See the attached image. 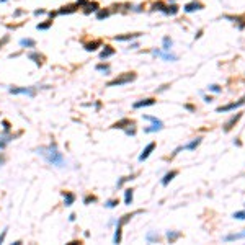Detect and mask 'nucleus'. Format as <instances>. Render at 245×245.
I'll use <instances>...</instances> for the list:
<instances>
[{
    "label": "nucleus",
    "mask_w": 245,
    "mask_h": 245,
    "mask_svg": "<svg viewBox=\"0 0 245 245\" xmlns=\"http://www.w3.org/2000/svg\"><path fill=\"white\" fill-rule=\"evenodd\" d=\"M41 154L48 159L49 162L53 165H57V167H62L64 165V159H62V154L57 152V149L54 146L48 147V149H41Z\"/></svg>",
    "instance_id": "obj_1"
},
{
    "label": "nucleus",
    "mask_w": 245,
    "mask_h": 245,
    "mask_svg": "<svg viewBox=\"0 0 245 245\" xmlns=\"http://www.w3.org/2000/svg\"><path fill=\"white\" fill-rule=\"evenodd\" d=\"M136 80V74L134 72H128V74H122V75H119V77H116L115 80L108 82V87H116V85H126L129 84V82Z\"/></svg>",
    "instance_id": "obj_2"
},
{
    "label": "nucleus",
    "mask_w": 245,
    "mask_h": 245,
    "mask_svg": "<svg viewBox=\"0 0 245 245\" xmlns=\"http://www.w3.org/2000/svg\"><path fill=\"white\" fill-rule=\"evenodd\" d=\"M242 105H245V95L240 98V100H239V102H235V103H229V105H226V106H219L216 111L217 113H226V111H231V110L239 108V106H242Z\"/></svg>",
    "instance_id": "obj_3"
},
{
    "label": "nucleus",
    "mask_w": 245,
    "mask_h": 245,
    "mask_svg": "<svg viewBox=\"0 0 245 245\" xmlns=\"http://www.w3.org/2000/svg\"><path fill=\"white\" fill-rule=\"evenodd\" d=\"M154 149H155V142H151V144H149V146H147L146 149L142 151V154L139 155V160H141V162H144L147 157H149V155H151V152L154 151Z\"/></svg>",
    "instance_id": "obj_4"
},
{
    "label": "nucleus",
    "mask_w": 245,
    "mask_h": 245,
    "mask_svg": "<svg viewBox=\"0 0 245 245\" xmlns=\"http://www.w3.org/2000/svg\"><path fill=\"white\" fill-rule=\"evenodd\" d=\"M240 118H242V113H237V115H235V116H232V118L229 119L227 122H226V128H224V131H226V133H227V131H231L232 128L235 126V122H237Z\"/></svg>",
    "instance_id": "obj_5"
},
{
    "label": "nucleus",
    "mask_w": 245,
    "mask_h": 245,
    "mask_svg": "<svg viewBox=\"0 0 245 245\" xmlns=\"http://www.w3.org/2000/svg\"><path fill=\"white\" fill-rule=\"evenodd\" d=\"M155 100L154 98H146V100H141V102H136L134 103V108H142V106H151L154 105Z\"/></svg>",
    "instance_id": "obj_6"
},
{
    "label": "nucleus",
    "mask_w": 245,
    "mask_h": 245,
    "mask_svg": "<svg viewBox=\"0 0 245 245\" xmlns=\"http://www.w3.org/2000/svg\"><path fill=\"white\" fill-rule=\"evenodd\" d=\"M177 175H178V172H177V170H172V172H168L167 175L164 177V180H162V185H168V183H170L172 180L175 178Z\"/></svg>",
    "instance_id": "obj_7"
},
{
    "label": "nucleus",
    "mask_w": 245,
    "mask_h": 245,
    "mask_svg": "<svg viewBox=\"0 0 245 245\" xmlns=\"http://www.w3.org/2000/svg\"><path fill=\"white\" fill-rule=\"evenodd\" d=\"M115 54V49L111 48V46H105V49L102 51V54H100V57L102 59H106V57H110V56H113Z\"/></svg>",
    "instance_id": "obj_8"
},
{
    "label": "nucleus",
    "mask_w": 245,
    "mask_h": 245,
    "mask_svg": "<svg viewBox=\"0 0 245 245\" xmlns=\"http://www.w3.org/2000/svg\"><path fill=\"white\" fill-rule=\"evenodd\" d=\"M74 201H75V196L72 193H64V204L66 206H72Z\"/></svg>",
    "instance_id": "obj_9"
},
{
    "label": "nucleus",
    "mask_w": 245,
    "mask_h": 245,
    "mask_svg": "<svg viewBox=\"0 0 245 245\" xmlns=\"http://www.w3.org/2000/svg\"><path fill=\"white\" fill-rule=\"evenodd\" d=\"M10 93H24V95H33L35 92L30 90V88H10Z\"/></svg>",
    "instance_id": "obj_10"
},
{
    "label": "nucleus",
    "mask_w": 245,
    "mask_h": 245,
    "mask_svg": "<svg viewBox=\"0 0 245 245\" xmlns=\"http://www.w3.org/2000/svg\"><path fill=\"white\" fill-rule=\"evenodd\" d=\"M200 8H203V5L198 4V2H193V4H188V5H186L185 10H186V12H195V10H200Z\"/></svg>",
    "instance_id": "obj_11"
},
{
    "label": "nucleus",
    "mask_w": 245,
    "mask_h": 245,
    "mask_svg": "<svg viewBox=\"0 0 245 245\" xmlns=\"http://www.w3.org/2000/svg\"><path fill=\"white\" fill-rule=\"evenodd\" d=\"M200 142H201V139H200V137H196L195 141H191L190 144H186V146L183 147V149H190V151H193V149H196V147L200 146Z\"/></svg>",
    "instance_id": "obj_12"
},
{
    "label": "nucleus",
    "mask_w": 245,
    "mask_h": 245,
    "mask_svg": "<svg viewBox=\"0 0 245 245\" xmlns=\"http://www.w3.org/2000/svg\"><path fill=\"white\" fill-rule=\"evenodd\" d=\"M124 201H126V204L133 203V190H126L124 191Z\"/></svg>",
    "instance_id": "obj_13"
},
{
    "label": "nucleus",
    "mask_w": 245,
    "mask_h": 245,
    "mask_svg": "<svg viewBox=\"0 0 245 245\" xmlns=\"http://www.w3.org/2000/svg\"><path fill=\"white\" fill-rule=\"evenodd\" d=\"M133 121H129V119H121V121L115 122L113 124V128H126V124H131Z\"/></svg>",
    "instance_id": "obj_14"
},
{
    "label": "nucleus",
    "mask_w": 245,
    "mask_h": 245,
    "mask_svg": "<svg viewBox=\"0 0 245 245\" xmlns=\"http://www.w3.org/2000/svg\"><path fill=\"white\" fill-rule=\"evenodd\" d=\"M98 10V4H87V8H85V13H90V12H97Z\"/></svg>",
    "instance_id": "obj_15"
},
{
    "label": "nucleus",
    "mask_w": 245,
    "mask_h": 245,
    "mask_svg": "<svg viewBox=\"0 0 245 245\" xmlns=\"http://www.w3.org/2000/svg\"><path fill=\"white\" fill-rule=\"evenodd\" d=\"M139 35H126V36H116V41H128V39H133V38H137Z\"/></svg>",
    "instance_id": "obj_16"
},
{
    "label": "nucleus",
    "mask_w": 245,
    "mask_h": 245,
    "mask_svg": "<svg viewBox=\"0 0 245 245\" xmlns=\"http://www.w3.org/2000/svg\"><path fill=\"white\" fill-rule=\"evenodd\" d=\"M98 46H100V43H98V41H93V43H88V44H85V49H87V51H95Z\"/></svg>",
    "instance_id": "obj_17"
},
{
    "label": "nucleus",
    "mask_w": 245,
    "mask_h": 245,
    "mask_svg": "<svg viewBox=\"0 0 245 245\" xmlns=\"http://www.w3.org/2000/svg\"><path fill=\"white\" fill-rule=\"evenodd\" d=\"M146 119H149V121H152L154 122V126H159V128H162V121H159L157 118H154V116H144Z\"/></svg>",
    "instance_id": "obj_18"
},
{
    "label": "nucleus",
    "mask_w": 245,
    "mask_h": 245,
    "mask_svg": "<svg viewBox=\"0 0 245 245\" xmlns=\"http://www.w3.org/2000/svg\"><path fill=\"white\" fill-rule=\"evenodd\" d=\"M115 242L119 244L121 242V224H118V229H116V234H115Z\"/></svg>",
    "instance_id": "obj_19"
},
{
    "label": "nucleus",
    "mask_w": 245,
    "mask_h": 245,
    "mask_svg": "<svg viewBox=\"0 0 245 245\" xmlns=\"http://www.w3.org/2000/svg\"><path fill=\"white\" fill-rule=\"evenodd\" d=\"M232 217H235V219H240V220H244L245 219V211H237V213H234V216Z\"/></svg>",
    "instance_id": "obj_20"
},
{
    "label": "nucleus",
    "mask_w": 245,
    "mask_h": 245,
    "mask_svg": "<svg viewBox=\"0 0 245 245\" xmlns=\"http://www.w3.org/2000/svg\"><path fill=\"white\" fill-rule=\"evenodd\" d=\"M108 15H110V12H108V10H102V12H98L97 17H98V20H103V18H106Z\"/></svg>",
    "instance_id": "obj_21"
},
{
    "label": "nucleus",
    "mask_w": 245,
    "mask_h": 245,
    "mask_svg": "<svg viewBox=\"0 0 245 245\" xmlns=\"http://www.w3.org/2000/svg\"><path fill=\"white\" fill-rule=\"evenodd\" d=\"M21 46H35V41L33 39H21Z\"/></svg>",
    "instance_id": "obj_22"
},
{
    "label": "nucleus",
    "mask_w": 245,
    "mask_h": 245,
    "mask_svg": "<svg viewBox=\"0 0 245 245\" xmlns=\"http://www.w3.org/2000/svg\"><path fill=\"white\" fill-rule=\"evenodd\" d=\"M178 235H180L178 232H167V237L170 239V240H175V239L178 237Z\"/></svg>",
    "instance_id": "obj_23"
},
{
    "label": "nucleus",
    "mask_w": 245,
    "mask_h": 245,
    "mask_svg": "<svg viewBox=\"0 0 245 245\" xmlns=\"http://www.w3.org/2000/svg\"><path fill=\"white\" fill-rule=\"evenodd\" d=\"M170 46H172V41L168 38H165L164 39V49H165V51H168V49H170Z\"/></svg>",
    "instance_id": "obj_24"
},
{
    "label": "nucleus",
    "mask_w": 245,
    "mask_h": 245,
    "mask_svg": "<svg viewBox=\"0 0 245 245\" xmlns=\"http://www.w3.org/2000/svg\"><path fill=\"white\" fill-rule=\"evenodd\" d=\"M75 8L74 7H64L62 10H59V13H70V12H74Z\"/></svg>",
    "instance_id": "obj_25"
},
{
    "label": "nucleus",
    "mask_w": 245,
    "mask_h": 245,
    "mask_svg": "<svg viewBox=\"0 0 245 245\" xmlns=\"http://www.w3.org/2000/svg\"><path fill=\"white\" fill-rule=\"evenodd\" d=\"M51 23L53 21H48V23H43V24H38V30H48L49 26H51Z\"/></svg>",
    "instance_id": "obj_26"
},
{
    "label": "nucleus",
    "mask_w": 245,
    "mask_h": 245,
    "mask_svg": "<svg viewBox=\"0 0 245 245\" xmlns=\"http://www.w3.org/2000/svg\"><path fill=\"white\" fill-rule=\"evenodd\" d=\"M30 59H41V57L38 56V54H30ZM36 64H41V61H35Z\"/></svg>",
    "instance_id": "obj_27"
},
{
    "label": "nucleus",
    "mask_w": 245,
    "mask_h": 245,
    "mask_svg": "<svg viewBox=\"0 0 245 245\" xmlns=\"http://www.w3.org/2000/svg\"><path fill=\"white\" fill-rule=\"evenodd\" d=\"M116 204H118V201H113V200H110L108 203H106V206H108V208H115Z\"/></svg>",
    "instance_id": "obj_28"
},
{
    "label": "nucleus",
    "mask_w": 245,
    "mask_h": 245,
    "mask_svg": "<svg viewBox=\"0 0 245 245\" xmlns=\"http://www.w3.org/2000/svg\"><path fill=\"white\" fill-rule=\"evenodd\" d=\"M209 90H213V92H216V93H219V92H220V87H217V85H211Z\"/></svg>",
    "instance_id": "obj_29"
},
{
    "label": "nucleus",
    "mask_w": 245,
    "mask_h": 245,
    "mask_svg": "<svg viewBox=\"0 0 245 245\" xmlns=\"http://www.w3.org/2000/svg\"><path fill=\"white\" fill-rule=\"evenodd\" d=\"M90 201H97V198H95V196H87V198H85V204H88Z\"/></svg>",
    "instance_id": "obj_30"
},
{
    "label": "nucleus",
    "mask_w": 245,
    "mask_h": 245,
    "mask_svg": "<svg viewBox=\"0 0 245 245\" xmlns=\"http://www.w3.org/2000/svg\"><path fill=\"white\" fill-rule=\"evenodd\" d=\"M168 13H177V12H178V7H175V5H172L170 7V10H167Z\"/></svg>",
    "instance_id": "obj_31"
},
{
    "label": "nucleus",
    "mask_w": 245,
    "mask_h": 245,
    "mask_svg": "<svg viewBox=\"0 0 245 245\" xmlns=\"http://www.w3.org/2000/svg\"><path fill=\"white\" fill-rule=\"evenodd\" d=\"M97 69H98V70H105V72H106L110 67H108V66H103V64H100V66H97Z\"/></svg>",
    "instance_id": "obj_32"
},
{
    "label": "nucleus",
    "mask_w": 245,
    "mask_h": 245,
    "mask_svg": "<svg viewBox=\"0 0 245 245\" xmlns=\"http://www.w3.org/2000/svg\"><path fill=\"white\" fill-rule=\"evenodd\" d=\"M4 129H5V131L10 129V122H8V121H4Z\"/></svg>",
    "instance_id": "obj_33"
},
{
    "label": "nucleus",
    "mask_w": 245,
    "mask_h": 245,
    "mask_svg": "<svg viewBox=\"0 0 245 245\" xmlns=\"http://www.w3.org/2000/svg\"><path fill=\"white\" fill-rule=\"evenodd\" d=\"M5 235H7V229H5L4 232H2V235H0V244H2V242H4V239H5Z\"/></svg>",
    "instance_id": "obj_34"
},
{
    "label": "nucleus",
    "mask_w": 245,
    "mask_h": 245,
    "mask_svg": "<svg viewBox=\"0 0 245 245\" xmlns=\"http://www.w3.org/2000/svg\"><path fill=\"white\" fill-rule=\"evenodd\" d=\"M154 7H155V10H162V7H164V4H155Z\"/></svg>",
    "instance_id": "obj_35"
},
{
    "label": "nucleus",
    "mask_w": 245,
    "mask_h": 245,
    "mask_svg": "<svg viewBox=\"0 0 245 245\" xmlns=\"http://www.w3.org/2000/svg\"><path fill=\"white\" fill-rule=\"evenodd\" d=\"M0 2H5V0H0Z\"/></svg>",
    "instance_id": "obj_36"
}]
</instances>
